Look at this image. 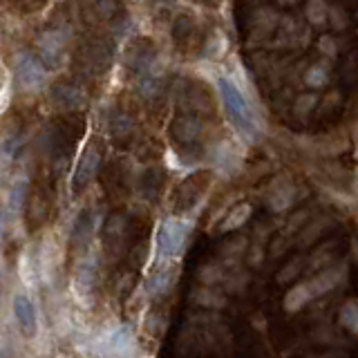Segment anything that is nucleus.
Masks as SVG:
<instances>
[{"label": "nucleus", "instance_id": "obj_2", "mask_svg": "<svg viewBox=\"0 0 358 358\" xmlns=\"http://www.w3.org/2000/svg\"><path fill=\"white\" fill-rule=\"evenodd\" d=\"M191 231V226L182 220H164L157 231V262L166 267L168 262L177 258V253L182 251L186 235Z\"/></svg>", "mask_w": 358, "mask_h": 358}, {"label": "nucleus", "instance_id": "obj_5", "mask_svg": "<svg viewBox=\"0 0 358 358\" xmlns=\"http://www.w3.org/2000/svg\"><path fill=\"white\" fill-rule=\"evenodd\" d=\"M16 81L21 90L25 92H36L45 86V79H47V68L43 65V61L39 56H34L30 52H21L16 56Z\"/></svg>", "mask_w": 358, "mask_h": 358}, {"label": "nucleus", "instance_id": "obj_17", "mask_svg": "<svg viewBox=\"0 0 358 358\" xmlns=\"http://www.w3.org/2000/svg\"><path fill=\"white\" fill-rule=\"evenodd\" d=\"M249 213H251V209H249V206L247 204H242L240 206V211H235V213H231V222H226L224 224V231H229V229H233V226H240L244 220L242 218H249Z\"/></svg>", "mask_w": 358, "mask_h": 358}, {"label": "nucleus", "instance_id": "obj_20", "mask_svg": "<svg viewBox=\"0 0 358 358\" xmlns=\"http://www.w3.org/2000/svg\"><path fill=\"white\" fill-rule=\"evenodd\" d=\"M320 52H329V56L336 54V43L332 36H323V39H320Z\"/></svg>", "mask_w": 358, "mask_h": 358}, {"label": "nucleus", "instance_id": "obj_22", "mask_svg": "<svg viewBox=\"0 0 358 358\" xmlns=\"http://www.w3.org/2000/svg\"><path fill=\"white\" fill-rule=\"evenodd\" d=\"M159 3H171V0H159Z\"/></svg>", "mask_w": 358, "mask_h": 358}, {"label": "nucleus", "instance_id": "obj_12", "mask_svg": "<svg viewBox=\"0 0 358 358\" xmlns=\"http://www.w3.org/2000/svg\"><path fill=\"white\" fill-rule=\"evenodd\" d=\"M197 135H200V124H197L195 119L191 117H184V119H177L175 121V137L179 141H193L197 139Z\"/></svg>", "mask_w": 358, "mask_h": 358}, {"label": "nucleus", "instance_id": "obj_15", "mask_svg": "<svg viewBox=\"0 0 358 358\" xmlns=\"http://www.w3.org/2000/svg\"><path fill=\"white\" fill-rule=\"evenodd\" d=\"M305 81H307L309 88H323L327 83V70L323 68V65H314V68L307 72Z\"/></svg>", "mask_w": 358, "mask_h": 358}, {"label": "nucleus", "instance_id": "obj_6", "mask_svg": "<svg viewBox=\"0 0 358 358\" xmlns=\"http://www.w3.org/2000/svg\"><path fill=\"white\" fill-rule=\"evenodd\" d=\"M39 59L43 61L45 68H56L63 59L65 45H68V30H52L45 32L39 39Z\"/></svg>", "mask_w": 358, "mask_h": 358}, {"label": "nucleus", "instance_id": "obj_13", "mask_svg": "<svg viewBox=\"0 0 358 358\" xmlns=\"http://www.w3.org/2000/svg\"><path fill=\"white\" fill-rule=\"evenodd\" d=\"M171 285H173V271L164 269V271H159V273H155L153 278H150L148 291H150V296H162V294H166L168 289H171Z\"/></svg>", "mask_w": 358, "mask_h": 358}, {"label": "nucleus", "instance_id": "obj_11", "mask_svg": "<svg viewBox=\"0 0 358 358\" xmlns=\"http://www.w3.org/2000/svg\"><path fill=\"white\" fill-rule=\"evenodd\" d=\"M312 298H314L312 285H309V282H305V285H300V287L289 291V296L285 300V307L289 309V312H298V309L303 307V305H307Z\"/></svg>", "mask_w": 358, "mask_h": 358}, {"label": "nucleus", "instance_id": "obj_21", "mask_svg": "<svg viewBox=\"0 0 358 358\" xmlns=\"http://www.w3.org/2000/svg\"><path fill=\"white\" fill-rule=\"evenodd\" d=\"M5 226H7V220H5V215H0V249H3V238H5Z\"/></svg>", "mask_w": 358, "mask_h": 358}, {"label": "nucleus", "instance_id": "obj_1", "mask_svg": "<svg viewBox=\"0 0 358 358\" xmlns=\"http://www.w3.org/2000/svg\"><path fill=\"white\" fill-rule=\"evenodd\" d=\"M218 90L222 94L226 115L231 117L233 126L238 128L242 135L251 137L253 133H256V115H253V108H251L249 99L244 97V92L229 79H220Z\"/></svg>", "mask_w": 358, "mask_h": 358}, {"label": "nucleus", "instance_id": "obj_19", "mask_svg": "<svg viewBox=\"0 0 358 358\" xmlns=\"http://www.w3.org/2000/svg\"><path fill=\"white\" fill-rule=\"evenodd\" d=\"M9 101H12V94H9L7 86H3V88H0V117H3L5 110L9 108Z\"/></svg>", "mask_w": 358, "mask_h": 358}, {"label": "nucleus", "instance_id": "obj_14", "mask_svg": "<svg viewBox=\"0 0 358 358\" xmlns=\"http://www.w3.org/2000/svg\"><path fill=\"white\" fill-rule=\"evenodd\" d=\"M307 18L314 25H323L327 18H329V9H327L325 0H309V5H307Z\"/></svg>", "mask_w": 358, "mask_h": 358}, {"label": "nucleus", "instance_id": "obj_18", "mask_svg": "<svg viewBox=\"0 0 358 358\" xmlns=\"http://www.w3.org/2000/svg\"><path fill=\"white\" fill-rule=\"evenodd\" d=\"M0 358H9V336L3 325H0Z\"/></svg>", "mask_w": 358, "mask_h": 358}, {"label": "nucleus", "instance_id": "obj_4", "mask_svg": "<svg viewBox=\"0 0 358 358\" xmlns=\"http://www.w3.org/2000/svg\"><path fill=\"white\" fill-rule=\"evenodd\" d=\"M94 287H97V260L86 256L83 260H79L77 269H74V278H72L74 303L81 305L83 309H90L94 303Z\"/></svg>", "mask_w": 358, "mask_h": 358}, {"label": "nucleus", "instance_id": "obj_23", "mask_svg": "<svg viewBox=\"0 0 358 358\" xmlns=\"http://www.w3.org/2000/svg\"><path fill=\"white\" fill-rule=\"evenodd\" d=\"M0 294H3V282H0Z\"/></svg>", "mask_w": 358, "mask_h": 358}, {"label": "nucleus", "instance_id": "obj_16", "mask_svg": "<svg viewBox=\"0 0 358 358\" xmlns=\"http://www.w3.org/2000/svg\"><path fill=\"white\" fill-rule=\"evenodd\" d=\"M343 323L358 332V305L356 303H350L347 307H343Z\"/></svg>", "mask_w": 358, "mask_h": 358}, {"label": "nucleus", "instance_id": "obj_9", "mask_svg": "<svg viewBox=\"0 0 358 358\" xmlns=\"http://www.w3.org/2000/svg\"><path fill=\"white\" fill-rule=\"evenodd\" d=\"M97 171H99V150L94 146H90L79 159L77 173H74V186L77 188L88 186L94 179V175H97Z\"/></svg>", "mask_w": 358, "mask_h": 358}, {"label": "nucleus", "instance_id": "obj_8", "mask_svg": "<svg viewBox=\"0 0 358 358\" xmlns=\"http://www.w3.org/2000/svg\"><path fill=\"white\" fill-rule=\"evenodd\" d=\"M52 103L59 106L61 110H79L86 106V94L77 86H68V83H61L52 90Z\"/></svg>", "mask_w": 358, "mask_h": 358}, {"label": "nucleus", "instance_id": "obj_7", "mask_svg": "<svg viewBox=\"0 0 358 358\" xmlns=\"http://www.w3.org/2000/svg\"><path fill=\"white\" fill-rule=\"evenodd\" d=\"M27 193H30V179H27L25 175L16 177L12 182V186H9V191H7V204H5L7 215L5 218H9V220L21 218V213H23L25 204H27Z\"/></svg>", "mask_w": 358, "mask_h": 358}, {"label": "nucleus", "instance_id": "obj_3", "mask_svg": "<svg viewBox=\"0 0 358 358\" xmlns=\"http://www.w3.org/2000/svg\"><path fill=\"white\" fill-rule=\"evenodd\" d=\"M12 316L14 323L25 338H36L41 329L39 320V307H36L32 294L27 289H18L12 296Z\"/></svg>", "mask_w": 358, "mask_h": 358}, {"label": "nucleus", "instance_id": "obj_10", "mask_svg": "<svg viewBox=\"0 0 358 358\" xmlns=\"http://www.w3.org/2000/svg\"><path fill=\"white\" fill-rule=\"evenodd\" d=\"M18 276H21L23 289H34L36 285H41V273H39V258L32 249H25L21 256V265H18Z\"/></svg>", "mask_w": 358, "mask_h": 358}]
</instances>
